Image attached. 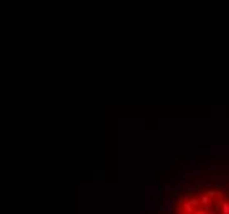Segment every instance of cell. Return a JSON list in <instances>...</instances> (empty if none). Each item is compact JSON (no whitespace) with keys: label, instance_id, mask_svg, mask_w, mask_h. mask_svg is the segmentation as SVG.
<instances>
[{"label":"cell","instance_id":"cell-1","mask_svg":"<svg viewBox=\"0 0 229 214\" xmlns=\"http://www.w3.org/2000/svg\"><path fill=\"white\" fill-rule=\"evenodd\" d=\"M175 196L173 194H165L163 198V204H162V212H171L173 209V203H175Z\"/></svg>","mask_w":229,"mask_h":214},{"label":"cell","instance_id":"cell-2","mask_svg":"<svg viewBox=\"0 0 229 214\" xmlns=\"http://www.w3.org/2000/svg\"><path fill=\"white\" fill-rule=\"evenodd\" d=\"M209 168L216 171H229V163H213L209 165Z\"/></svg>","mask_w":229,"mask_h":214},{"label":"cell","instance_id":"cell-3","mask_svg":"<svg viewBox=\"0 0 229 214\" xmlns=\"http://www.w3.org/2000/svg\"><path fill=\"white\" fill-rule=\"evenodd\" d=\"M219 214H229V201L222 199L219 203Z\"/></svg>","mask_w":229,"mask_h":214},{"label":"cell","instance_id":"cell-4","mask_svg":"<svg viewBox=\"0 0 229 214\" xmlns=\"http://www.w3.org/2000/svg\"><path fill=\"white\" fill-rule=\"evenodd\" d=\"M186 185H185V181H183V178H180V180H178V183H176V190L178 191H180V190H186Z\"/></svg>","mask_w":229,"mask_h":214},{"label":"cell","instance_id":"cell-5","mask_svg":"<svg viewBox=\"0 0 229 214\" xmlns=\"http://www.w3.org/2000/svg\"><path fill=\"white\" fill-rule=\"evenodd\" d=\"M157 204H158V199L157 198H152V209H154V212L157 211Z\"/></svg>","mask_w":229,"mask_h":214},{"label":"cell","instance_id":"cell-6","mask_svg":"<svg viewBox=\"0 0 229 214\" xmlns=\"http://www.w3.org/2000/svg\"><path fill=\"white\" fill-rule=\"evenodd\" d=\"M193 214H208V212H205V211H203L201 207H200V209H196V211H195Z\"/></svg>","mask_w":229,"mask_h":214},{"label":"cell","instance_id":"cell-7","mask_svg":"<svg viewBox=\"0 0 229 214\" xmlns=\"http://www.w3.org/2000/svg\"><path fill=\"white\" fill-rule=\"evenodd\" d=\"M222 157H224V158H229V152H224V153H222Z\"/></svg>","mask_w":229,"mask_h":214},{"label":"cell","instance_id":"cell-8","mask_svg":"<svg viewBox=\"0 0 229 214\" xmlns=\"http://www.w3.org/2000/svg\"><path fill=\"white\" fill-rule=\"evenodd\" d=\"M226 199L229 201V193H226Z\"/></svg>","mask_w":229,"mask_h":214},{"label":"cell","instance_id":"cell-9","mask_svg":"<svg viewBox=\"0 0 229 214\" xmlns=\"http://www.w3.org/2000/svg\"><path fill=\"white\" fill-rule=\"evenodd\" d=\"M163 214H171V212H163Z\"/></svg>","mask_w":229,"mask_h":214}]
</instances>
